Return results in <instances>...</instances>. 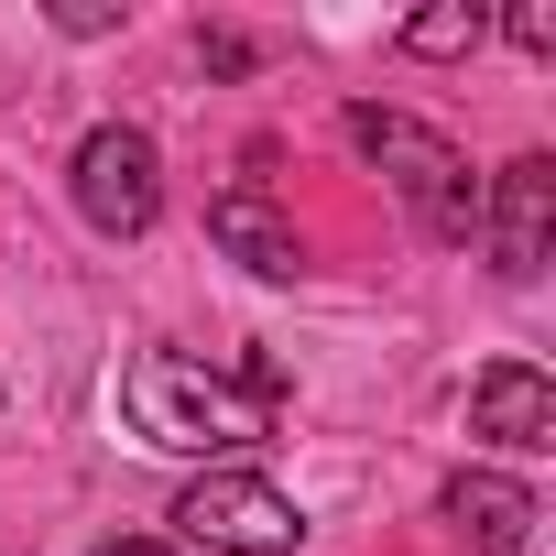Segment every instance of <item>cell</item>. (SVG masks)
Instances as JSON below:
<instances>
[{
  "label": "cell",
  "mask_w": 556,
  "mask_h": 556,
  "mask_svg": "<svg viewBox=\"0 0 556 556\" xmlns=\"http://www.w3.org/2000/svg\"><path fill=\"white\" fill-rule=\"evenodd\" d=\"M175 523H186L197 545H218V556H295V545H306V513L273 491L262 469H207V480H186V491H175Z\"/></svg>",
  "instance_id": "277c9868"
},
{
  "label": "cell",
  "mask_w": 556,
  "mask_h": 556,
  "mask_svg": "<svg viewBox=\"0 0 556 556\" xmlns=\"http://www.w3.org/2000/svg\"><path fill=\"white\" fill-rule=\"evenodd\" d=\"M469 437H491V447H513V458L556 447V382H545L534 361H491V371L469 382Z\"/></svg>",
  "instance_id": "52a82bcc"
},
{
  "label": "cell",
  "mask_w": 556,
  "mask_h": 556,
  "mask_svg": "<svg viewBox=\"0 0 556 556\" xmlns=\"http://www.w3.org/2000/svg\"><path fill=\"white\" fill-rule=\"evenodd\" d=\"M513 45H523V55H556V12H545V0H523V12H513Z\"/></svg>",
  "instance_id": "30bf717a"
},
{
  "label": "cell",
  "mask_w": 556,
  "mask_h": 556,
  "mask_svg": "<svg viewBox=\"0 0 556 556\" xmlns=\"http://www.w3.org/2000/svg\"><path fill=\"white\" fill-rule=\"evenodd\" d=\"M99 556H175V545H164V534H110Z\"/></svg>",
  "instance_id": "7c38bea8"
},
{
  "label": "cell",
  "mask_w": 556,
  "mask_h": 556,
  "mask_svg": "<svg viewBox=\"0 0 556 556\" xmlns=\"http://www.w3.org/2000/svg\"><path fill=\"white\" fill-rule=\"evenodd\" d=\"M197 55H207L218 77H240V66H251V34H197Z\"/></svg>",
  "instance_id": "8fae6325"
},
{
  "label": "cell",
  "mask_w": 556,
  "mask_h": 556,
  "mask_svg": "<svg viewBox=\"0 0 556 556\" xmlns=\"http://www.w3.org/2000/svg\"><path fill=\"white\" fill-rule=\"evenodd\" d=\"M480 34H491L480 0H447V12H415L404 23V55H480Z\"/></svg>",
  "instance_id": "9c48e42d"
},
{
  "label": "cell",
  "mask_w": 556,
  "mask_h": 556,
  "mask_svg": "<svg viewBox=\"0 0 556 556\" xmlns=\"http://www.w3.org/2000/svg\"><path fill=\"white\" fill-rule=\"evenodd\" d=\"M66 186H77V218L110 229V240H142V229L164 218V153H153V131H131V121H99V131L77 142Z\"/></svg>",
  "instance_id": "3957f363"
},
{
  "label": "cell",
  "mask_w": 556,
  "mask_h": 556,
  "mask_svg": "<svg viewBox=\"0 0 556 556\" xmlns=\"http://www.w3.org/2000/svg\"><path fill=\"white\" fill-rule=\"evenodd\" d=\"M273 404H285V371L273 361L218 371V361H186V350H142L121 371V415L164 458H240V447L273 437Z\"/></svg>",
  "instance_id": "6da1fadb"
},
{
  "label": "cell",
  "mask_w": 556,
  "mask_h": 556,
  "mask_svg": "<svg viewBox=\"0 0 556 556\" xmlns=\"http://www.w3.org/2000/svg\"><path fill=\"white\" fill-rule=\"evenodd\" d=\"M350 142L393 175V197L415 207V229H426V240H480V186H469V164H458V142H447V131H426L415 110L350 99Z\"/></svg>",
  "instance_id": "7a4b0ae2"
},
{
  "label": "cell",
  "mask_w": 556,
  "mask_h": 556,
  "mask_svg": "<svg viewBox=\"0 0 556 556\" xmlns=\"http://www.w3.org/2000/svg\"><path fill=\"white\" fill-rule=\"evenodd\" d=\"M480 240H491V273H513V285L545 273V240H556V164H545V153H513V164L491 175Z\"/></svg>",
  "instance_id": "5b68a950"
},
{
  "label": "cell",
  "mask_w": 556,
  "mask_h": 556,
  "mask_svg": "<svg viewBox=\"0 0 556 556\" xmlns=\"http://www.w3.org/2000/svg\"><path fill=\"white\" fill-rule=\"evenodd\" d=\"M207 240H218L240 273H262V285H295V273H306V229L273 207L262 186H218V197H207Z\"/></svg>",
  "instance_id": "8992f818"
},
{
  "label": "cell",
  "mask_w": 556,
  "mask_h": 556,
  "mask_svg": "<svg viewBox=\"0 0 556 556\" xmlns=\"http://www.w3.org/2000/svg\"><path fill=\"white\" fill-rule=\"evenodd\" d=\"M437 513H447V523H458L480 556H513V545L534 534V491H523V480H502V469H458Z\"/></svg>",
  "instance_id": "ba28073f"
}]
</instances>
